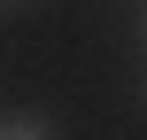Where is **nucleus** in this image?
<instances>
[{
    "label": "nucleus",
    "mask_w": 147,
    "mask_h": 140,
    "mask_svg": "<svg viewBox=\"0 0 147 140\" xmlns=\"http://www.w3.org/2000/svg\"><path fill=\"white\" fill-rule=\"evenodd\" d=\"M0 140H54L47 117H0Z\"/></svg>",
    "instance_id": "nucleus-1"
},
{
    "label": "nucleus",
    "mask_w": 147,
    "mask_h": 140,
    "mask_svg": "<svg viewBox=\"0 0 147 140\" xmlns=\"http://www.w3.org/2000/svg\"><path fill=\"white\" fill-rule=\"evenodd\" d=\"M0 8H16V0H0Z\"/></svg>",
    "instance_id": "nucleus-2"
}]
</instances>
